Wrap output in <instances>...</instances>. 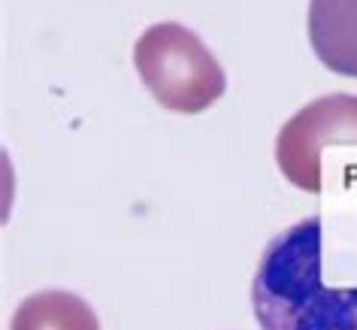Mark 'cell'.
Wrapping results in <instances>:
<instances>
[{"mask_svg": "<svg viewBox=\"0 0 357 330\" xmlns=\"http://www.w3.org/2000/svg\"><path fill=\"white\" fill-rule=\"evenodd\" d=\"M321 264L318 216L270 239L252 282L261 330H357V288H327Z\"/></svg>", "mask_w": 357, "mask_h": 330, "instance_id": "1", "label": "cell"}, {"mask_svg": "<svg viewBox=\"0 0 357 330\" xmlns=\"http://www.w3.org/2000/svg\"><path fill=\"white\" fill-rule=\"evenodd\" d=\"M133 64L149 94L169 112L197 115L227 91L218 58L178 22H160L142 31L133 46Z\"/></svg>", "mask_w": 357, "mask_h": 330, "instance_id": "2", "label": "cell"}, {"mask_svg": "<svg viewBox=\"0 0 357 330\" xmlns=\"http://www.w3.org/2000/svg\"><path fill=\"white\" fill-rule=\"evenodd\" d=\"M357 142V94H327L297 110L275 137V164L294 188L321 191L324 146Z\"/></svg>", "mask_w": 357, "mask_h": 330, "instance_id": "3", "label": "cell"}, {"mask_svg": "<svg viewBox=\"0 0 357 330\" xmlns=\"http://www.w3.org/2000/svg\"><path fill=\"white\" fill-rule=\"evenodd\" d=\"M306 24L321 64L357 79V0H309Z\"/></svg>", "mask_w": 357, "mask_h": 330, "instance_id": "4", "label": "cell"}, {"mask_svg": "<svg viewBox=\"0 0 357 330\" xmlns=\"http://www.w3.org/2000/svg\"><path fill=\"white\" fill-rule=\"evenodd\" d=\"M10 330H100V321L79 294L52 288L24 297Z\"/></svg>", "mask_w": 357, "mask_h": 330, "instance_id": "5", "label": "cell"}]
</instances>
